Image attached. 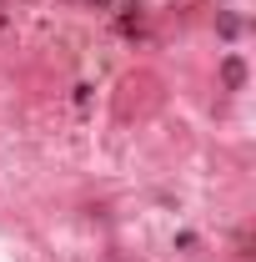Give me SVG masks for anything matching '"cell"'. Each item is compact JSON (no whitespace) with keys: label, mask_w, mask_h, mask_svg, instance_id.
I'll use <instances>...</instances> for the list:
<instances>
[{"label":"cell","mask_w":256,"mask_h":262,"mask_svg":"<svg viewBox=\"0 0 256 262\" xmlns=\"http://www.w3.org/2000/svg\"><path fill=\"white\" fill-rule=\"evenodd\" d=\"M221 81H226V91H241V86H246V66H241V56H226V61H221Z\"/></svg>","instance_id":"cell-1"},{"label":"cell","mask_w":256,"mask_h":262,"mask_svg":"<svg viewBox=\"0 0 256 262\" xmlns=\"http://www.w3.org/2000/svg\"><path fill=\"white\" fill-rule=\"evenodd\" d=\"M116 26H121V35H141L146 31V10L141 5H121V20Z\"/></svg>","instance_id":"cell-2"},{"label":"cell","mask_w":256,"mask_h":262,"mask_svg":"<svg viewBox=\"0 0 256 262\" xmlns=\"http://www.w3.org/2000/svg\"><path fill=\"white\" fill-rule=\"evenodd\" d=\"M0 31H5V10H0Z\"/></svg>","instance_id":"cell-3"}]
</instances>
